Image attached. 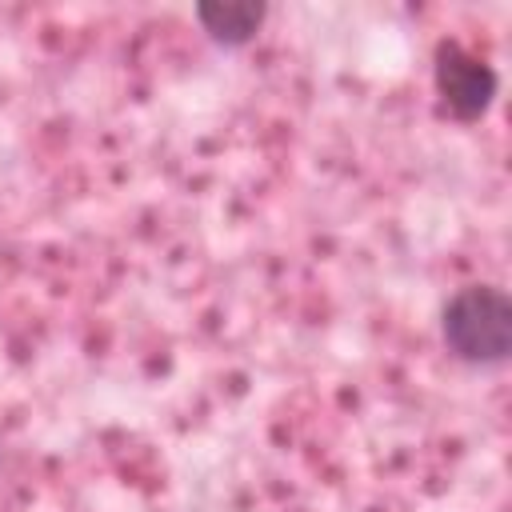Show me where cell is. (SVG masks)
<instances>
[{
  "label": "cell",
  "instance_id": "obj_1",
  "mask_svg": "<svg viewBox=\"0 0 512 512\" xmlns=\"http://www.w3.org/2000/svg\"><path fill=\"white\" fill-rule=\"evenodd\" d=\"M440 344L456 364L504 368L512 356V300L500 284H464L440 308Z\"/></svg>",
  "mask_w": 512,
  "mask_h": 512
},
{
  "label": "cell",
  "instance_id": "obj_2",
  "mask_svg": "<svg viewBox=\"0 0 512 512\" xmlns=\"http://www.w3.org/2000/svg\"><path fill=\"white\" fill-rule=\"evenodd\" d=\"M432 84L436 96L444 104V112L460 124H472L480 116H488V108L496 104L500 92V76L496 68L468 52L460 40H436L432 48Z\"/></svg>",
  "mask_w": 512,
  "mask_h": 512
},
{
  "label": "cell",
  "instance_id": "obj_3",
  "mask_svg": "<svg viewBox=\"0 0 512 512\" xmlns=\"http://www.w3.org/2000/svg\"><path fill=\"white\" fill-rule=\"evenodd\" d=\"M192 20L200 24V32L220 44V48H244L260 36L264 20H268V4L264 0H208L192 8Z\"/></svg>",
  "mask_w": 512,
  "mask_h": 512
}]
</instances>
